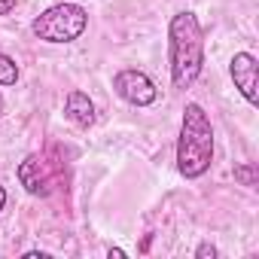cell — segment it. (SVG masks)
<instances>
[{"mask_svg": "<svg viewBox=\"0 0 259 259\" xmlns=\"http://www.w3.org/2000/svg\"><path fill=\"white\" fill-rule=\"evenodd\" d=\"M168 70L177 92L192 89V82L204 70V31L198 25V16L189 10L174 13L168 22Z\"/></svg>", "mask_w": 259, "mask_h": 259, "instance_id": "obj_1", "label": "cell"}, {"mask_svg": "<svg viewBox=\"0 0 259 259\" xmlns=\"http://www.w3.org/2000/svg\"><path fill=\"white\" fill-rule=\"evenodd\" d=\"M213 165V125L201 104L189 101L183 107L177 135V171L186 180H198Z\"/></svg>", "mask_w": 259, "mask_h": 259, "instance_id": "obj_2", "label": "cell"}, {"mask_svg": "<svg viewBox=\"0 0 259 259\" xmlns=\"http://www.w3.org/2000/svg\"><path fill=\"white\" fill-rule=\"evenodd\" d=\"M85 28H89V10L79 4H55L31 22V34L52 46L76 43L85 34Z\"/></svg>", "mask_w": 259, "mask_h": 259, "instance_id": "obj_3", "label": "cell"}, {"mask_svg": "<svg viewBox=\"0 0 259 259\" xmlns=\"http://www.w3.org/2000/svg\"><path fill=\"white\" fill-rule=\"evenodd\" d=\"M113 92L132 107H153L159 101V85L153 82L150 73H144L138 67H122L113 76Z\"/></svg>", "mask_w": 259, "mask_h": 259, "instance_id": "obj_4", "label": "cell"}, {"mask_svg": "<svg viewBox=\"0 0 259 259\" xmlns=\"http://www.w3.org/2000/svg\"><path fill=\"white\" fill-rule=\"evenodd\" d=\"M229 76H232L235 89L241 92V98L250 107H256L259 104V92H256L259 89V61H256V55L253 52H235L229 61Z\"/></svg>", "mask_w": 259, "mask_h": 259, "instance_id": "obj_5", "label": "cell"}, {"mask_svg": "<svg viewBox=\"0 0 259 259\" xmlns=\"http://www.w3.org/2000/svg\"><path fill=\"white\" fill-rule=\"evenodd\" d=\"M16 177H19V183L25 186L28 195H37V198L49 195V177H46V171H43L37 156H25L19 162V168H16Z\"/></svg>", "mask_w": 259, "mask_h": 259, "instance_id": "obj_6", "label": "cell"}, {"mask_svg": "<svg viewBox=\"0 0 259 259\" xmlns=\"http://www.w3.org/2000/svg\"><path fill=\"white\" fill-rule=\"evenodd\" d=\"M64 116H67V122H73L76 128L89 132V128L95 125V101H92L85 92L73 89V92H67V98H64Z\"/></svg>", "mask_w": 259, "mask_h": 259, "instance_id": "obj_7", "label": "cell"}, {"mask_svg": "<svg viewBox=\"0 0 259 259\" xmlns=\"http://www.w3.org/2000/svg\"><path fill=\"white\" fill-rule=\"evenodd\" d=\"M19 82V64L7 52H0V85H16Z\"/></svg>", "mask_w": 259, "mask_h": 259, "instance_id": "obj_8", "label": "cell"}, {"mask_svg": "<svg viewBox=\"0 0 259 259\" xmlns=\"http://www.w3.org/2000/svg\"><path fill=\"white\" fill-rule=\"evenodd\" d=\"M235 180L253 189V186H256V180H259V174H256V165H238V168H235Z\"/></svg>", "mask_w": 259, "mask_h": 259, "instance_id": "obj_9", "label": "cell"}, {"mask_svg": "<svg viewBox=\"0 0 259 259\" xmlns=\"http://www.w3.org/2000/svg\"><path fill=\"white\" fill-rule=\"evenodd\" d=\"M220 256V250L210 244V241H201L198 247H195V259H217Z\"/></svg>", "mask_w": 259, "mask_h": 259, "instance_id": "obj_10", "label": "cell"}, {"mask_svg": "<svg viewBox=\"0 0 259 259\" xmlns=\"http://www.w3.org/2000/svg\"><path fill=\"white\" fill-rule=\"evenodd\" d=\"M16 10V0H0V16H10Z\"/></svg>", "mask_w": 259, "mask_h": 259, "instance_id": "obj_11", "label": "cell"}, {"mask_svg": "<svg viewBox=\"0 0 259 259\" xmlns=\"http://www.w3.org/2000/svg\"><path fill=\"white\" fill-rule=\"evenodd\" d=\"M107 256H110V259H125L128 253H125L122 247H110V250H107Z\"/></svg>", "mask_w": 259, "mask_h": 259, "instance_id": "obj_12", "label": "cell"}, {"mask_svg": "<svg viewBox=\"0 0 259 259\" xmlns=\"http://www.w3.org/2000/svg\"><path fill=\"white\" fill-rule=\"evenodd\" d=\"M25 259H49V253H43V250H28Z\"/></svg>", "mask_w": 259, "mask_h": 259, "instance_id": "obj_13", "label": "cell"}, {"mask_svg": "<svg viewBox=\"0 0 259 259\" xmlns=\"http://www.w3.org/2000/svg\"><path fill=\"white\" fill-rule=\"evenodd\" d=\"M4 207H7V189L0 186V210H4Z\"/></svg>", "mask_w": 259, "mask_h": 259, "instance_id": "obj_14", "label": "cell"}, {"mask_svg": "<svg viewBox=\"0 0 259 259\" xmlns=\"http://www.w3.org/2000/svg\"><path fill=\"white\" fill-rule=\"evenodd\" d=\"M4 113H7V101H4V95H0V119H4Z\"/></svg>", "mask_w": 259, "mask_h": 259, "instance_id": "obj_15", "label": "cell"}]
</instances>
